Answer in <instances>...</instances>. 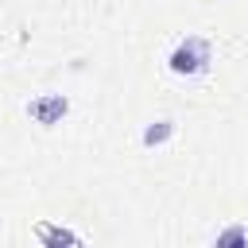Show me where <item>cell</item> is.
Returning <instances> with one entry per match:
<instances>
[{
    "mask_svg": "<svg viewBox=\"0 0 248 248\" xmlns=\"http://www.w3.org/2000/svg\"><path fill=\"white\" fill-rule=\"evenodd\" d=\"M209 62H213V43L205 35H186L167 54V70L174 78H202L209 70Z\"/></svg>",
    "mask_w": 248,
    "mask_h": 248,
    "instance_id": "cell-1",
    "label": "cell"
},
{
    "mask_svg": "<svg viewBox=\"0 0 248 248\" xmlns=\"http://www.w3.org/2000/svg\"><path fill=\"white\" fill-rule=\"evenodd\" d=\"M23 112H27V120L39 124V128H58V124L70 116V97H66V93H39V97H31V101L23 105Z\"/></svg>",
    "mask_w": 248,
    "mask_h": 248,
    "instance_id": "cell-2",
    "label": "cell"
},
{
    "mask_svg": "<svg viewBox=\"0 0 248 248\" xmlns=\"http://www.w3.org/2000/svg\"><path fill=\"white\" fill-rule=\"evenodd\" d=\"M35 240H39V244H46V248L81 244V236H78V232H70V229H62V225H50V221H39V225H35Z\"/></svg>",
    "mask_w": 248,
    "mask_h": 248,
    "instance_id": "cell-3",
    "label": "cell"
},
{
    "mask_svg": "<svg viewBox=\"0 0 248 248\" xmlns=\"http://www.w3.org/2000/svg\"><path fill=\"white\" fill-rule=\"evenodd\" d=\"M174 128H178V124H174L170 116H163V120H151V124L140 132V143H143L147 151H151V147H163V143H170Z\"/></svg>",
    "mask_w": 248,
    "mask_h": 248,
    "instance_id": "cell-4",
    "label": "cell"
},
{
    "mask_svg": "<svg viewBox=\"0 0 248 248\" xmlns=\"http://www.w3.org/2000/svg\"><path fill=\"white\" fill-rule=\"evenodd\" d=\"M213 244L217 248H240V244H248V225H225V229H217Z\"/></svg>",
    "mask_w": 248,
    "mask_h": 248,
    "instance_id": "cell-5",
    "label": "cell"
}]
</instances>
